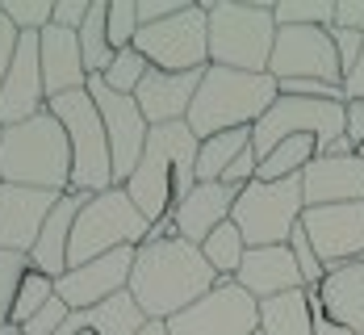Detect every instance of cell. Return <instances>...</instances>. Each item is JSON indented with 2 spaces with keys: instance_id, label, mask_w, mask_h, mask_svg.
I'll list each match as a JSON object with an SVG mask.
<instances>
[{
  "instance_id": "cell-47",
  "label": "cell",
  "mask_w": 364,
  "mask_h": 335,
  "mask_svg": "<svg viewBox=\"0 0 364 335\" xmlns=\"http://www.w3.org/2000/svg\"><path fill=\"white\" fill-rule=\"evenodd\" d=\"M343 101H364V50H360V63L343 75Z\"/></svg>"
},
{
  "instance_id": "cell-30",
  "label": "cell",
  "mask_w": 364,
  "mask_h": 335,
  "mask_svg": "<svg viewBox=\"0 0 364 335\" xmlns=\"http://www.w3.org/2000/svg\"><path fill=\"white\" fill-rule=\"evenodd\" d=\"M201 256H205V264L218 272V281H235V272L243 268V256H247V243H243L239 226L226 218V223L201 243Z\"/></svg>"
},
{
  "instance_id": "cell-31",
  "label": "cell",
  "mask_w": 364,
  "mask_h": 335,
  "mask_svg": "<svg viewBox=\"0 0 364 335\" xmlns=\"http://www.w3.org/2000/svg\"><path fill=\"white\" fill-rule=\"evenodd\" d=\"M34 264L21 252H0V335H21V327H13V302H17V289L26 281Z\"/></svg>"
},
{
  "instance_id": "cell-11",
  "label": "cell",
  "mask_w": 364,
  "mask_h": 335,
  "mask_svg": "<svg viewBox=\"0 0 364 335\" xmlns=\"http://www.w3.org/2000/svg\"><path fill=\"white\" fill-rule=\"evenodd\" d=\"M84 92L92 97V105H97L101 122H105L109 159H113V185L122 188L126 181H130V172L139 168V159H143V147H146V134H151V126H146L143 110L134 105V97L109 92L101 75H88Z\"/></svg>"
},
{
  "instance_id": "cell-34",
  "label": "cell",
  "mask_w": 364,
  "mask_h": 335,
  "mask_svg": "<svg viewBox=\"0 0 364 335\" xmlns=\"http://www.w3.org/2000/svg\"><path fill=\"white\" fill-rule=\"evenodd\" d=\"M50 298H55V281L46 272L30 268L26 281H21V289H17V302H13V327H26Z\"/></svg>"
},
{
  "instance_id": "cell-54",
  "label": "cell",
  "mask_w": 364,
  "mask_h": 335,
  "mask_svg": "<svg viewBox=\"0 0 364 335\" xmlns=\"http://www.w3.org/2000/svg\"><path fill=\"white\" fill-rule=\"evenodd\" d=\"M360 260H364V256H360Z\"/></svg>"
},
{
  "instance_id": "cell-24",
  "label": "cell",
  "mask_w": 364,
  "mask_h": 335,
  "mask_svg": "<svg viewBox=\"0 0 364 335\" xmlns=\"http://www.w3.org/2000/svg\"><path fill=\"white\" fill-rule=\"evenodd\" d=\"M84 193H63L59 206L50 210V218L42 223V235L38 243L30 248V264L38 272H46L50 281H59L68 272V248H72V226H75V214L84 210Z\"/></svg>"
},
{
  "instance_id": "cell-42",
  "label": "cell",
  "mask_w": 364,
  "mask_h": 335,
  "mask_svg": "<svg viewBox=\"0 0 364 335\" xmlns=\"http://www.w3.org/2000/svg\"><path fill=\"white\" fill-rule=\"evenodd\" d=\"M255 168H259V159H255V151L247 147L235 164H230V168H226V172H222V185L235 188V193H239V188H247L255 181Z\"/></svg>"
},
{
  "instance_id": "cell-55",
  "label": "cell",
  "mask_w": 364,
  "mask_h": 335,
  "mask_svg": "<svg viewBox=\"0 0 364 335\" xmlns=\"http://www.w3.org/2000/svg\"><path fill=\"white\" fill-rule=\"evenodd\" d=\"M255 335H259V331H255Z\"/></svg>"
},
{
  "instance_id": "cell-35",
  "label": "cell",
  "mask_w": 364,
  "mask_h": 335,
  "mask_svg": "<svg viewBox=\"0 0 364 335\" xmlns=\"http://www.w3.org/2000/svg\"><path fill=\"white\" fill-rule=\"evenodd\" d=\"M0 13L17 26V34H42L50 26L55 0H0Z\"/></svg>"
},
{
  "instance_id": "cell-13",
  "label": "cell",
  "mask_w": 364,
  "mask_h": 335,
  "mask_svg": "<svg viewBox=\"0 0 364 335\" xmlns=\"http://www.w3.org/2000/svg\"><path fill=\"white\" fill-rule=\"evenodd\" d=\"M259 302L235 281H218L201 302H193L176 319H168V335H255Z\"/></svg>"
},
{
  "instance_id": "cell-16",
  "label": "cell",
  "mask_w": 364,
  "mask_h": 335,
  "mask_svg": "<svg viewBox=\"0 0 364 335\" xmlns=\"http://www.w3.org/2000/svg\"><path fill=\"white\" fill-rule=\"evenodd\" d=\"M59 197L63 193H46V188H21V185L0 188V252L30 256V248L42 235V223L50 218Z\"/></svg>"
},
{
  "instance_id": "cell-46",
  "label": "cell",
  "mask_w": 364,
  "mask_h": 335,
  "mask_svg": "<svg viewBox=\"0 0 364 335\" xmlns=\"http://www.w3.org/2000/svg\"><path fill=\"white\" fill-rule=\"evenodd\" d=\"M335 26L364 34V0H335Z\"/></svg>"
},
{
  "instance_id": "cell-23",
  "label": "cell",
  "mask_w": 364,
  "mask_h": 335,
  "mask_svg": "<svg viewBox=\"0 0 364 335\" xmlns=\"http://www.w3.org/2000/svg\"><path fill=\"white\" fill-rule=\"evenodd\" d=\"M318 302H323L327 323L364 335V260L331 264L318 285Z\"/></svg>"
},
{
  "instance_id": "cell-5",
  "label": "cell",
  "mask_w": 364,
  "mask_h": 335,
  "mask_svg": "<svg viewBox=\"0 0 364 335\" xmlns=\"http://www.w3.org/2000/svg\"><path fill=\"white\" fill-rule=\"evenodd\" d=\"M210 9V63L230 72L264 75L277 46L272 4H239V0H201Z\"/></svg>"
},
{
  "instance_id": "cell-2",
  "label": "cell",
  "mask_w": 364,
  "mask_h": 335,
  "mask_svg": "<svg viewBox=\"0 0 364 335\" xmlns=\"http://www.w3.org/2000/svg\"><path fill=\"white\" fill-rule=\"evenodd\" d=\"M197 147L201 139L188 130V122H172V126H151L146 147L139 168L126 181V197L134 201V210L146 223H164L172 218V210L197 185Z\"/></svg>"
},
{
  "instance_id": "cell-49",
  "label": "cell",
  "mask_w": 364,
  "mask_h": 335,
  "mask_svg": "<svg viewBox=\"0 0 364 335\" xmlns=\"http://www.w3.org/2000/svg\"><path fill=\"white\" fill-rule=\"evenodd\" d=\"M314 335H356V331H348V327H335V323H323V327H314Z\"/></svg>"
},
{
  "instance_id": "cell-36",
  "label": "cell",
  "mask_w": 364,
  "mask_h": 335,
  "mask_svg": "<svg viewBox=\"0 0 364 335\" xmlns=\"http://www.w3.org/2000/svg\"><path fill=\"white\" fill-rule=\"evenodd\" d=\"M105 30H109V46L113 50L134 46V34H139V0H109Z\"/></svg>"
},
{
  "instance_id": "cell-37",
  "label": "cell",
  "mask_w": 364,
  "mask_h": 335,
  "mask_svg": "<svg viewBox=\"0 0 364 335\" xmlns=\"http://www.w3.org/2000/svg\"><path fill=\"white\" fill-rule=\"evenodd\" d=\"M289 252H293V260H297V272H301L306 289H318V285H323V277H327V268H323V260H318V252H314L310 235L301 230V223H297V230L289 235Z\"/></svg>"
},
{
  "instance_id": "cell-14",
  "label": "cell",
  "mask_w": 364,
  "mask_h": 335,
  "mask_svg": "<svg viewBox=\"0 0 364 335\" xmlns=\"http://www.w3.org/2000/svg\"><path fill=\"white\" fill-rule=\"evenodd\" d=\"M134 252H139V248H117L109 256H97V260L80 264V268H68V272L55 281V298H63L68 310H92V306L109 302L113 294L130 289Z\"/></svg>"
},
{
  "instance_id": "cell-15",
  "label": "cell",
  "mask_w": 364,
  "mask_h": 335,
  "mask_svg": "<svg viewBox=\"0 0 364 335\" xmlns=\"http://www.w3.org/2000/svg\"><path fill=\"white\" fill-rule=\"evenodd\" d=\"M301 230L310 235L323 268L364 256V201L343 206H314L301 214Z\"/></svg>"
},
{
  "instance_id": "cell-20",
  "label": "cell",
  "mask_w": 364,
  "mask_h": 335,
  "mask_svg": "<svg viewBox=\"0 0 364 335\" xmlns=\"http://www.w3.org/2000/svg\"><path fill=\"white\" fill-rule=\"evenodd\" d=\"M235 285L247 289L255 302L277 298V294H289V289H306V281H301V272H297V260H293L289 243H281V248H247L243 268L235 272Z\"/></svg>"
},
{
  "instance_id": "cell-9",
  "label": "cell",
  "mask_w": 364,
  "mask_h": 335,
  "mask_svg": "<svg viewBox=\"0 0 364 335\" xmlns=\"http://www.w3.org/2000/svg\"><path fill=\"white\" fill-rule=\"evenodd\" d=\"M134 50L159 72H205L210 68V9L184 4L159 26H139Z\"/></svg>"
},
{
  "instance_id": "cell-48",
  "label": "cell",
  "mask_w": 364,
  "mask_h": 335,
  "mask_svg": "<svg viewBox=\"0 0 364 335\" xmlns=\"http://www.w3.org/2000/svg\"><path fill=\"white\" fill-rule=\"evenodd\" d=\"M323 155H356V147H352L348 139H335V143H331V147L323 151Z\"/></svg>"
},
{
  "instance_id": "cell-19",
  "label": "cell",
  "mask_w": 364,
  "mask_h": 335,
  "mask_svg": "<svg viewBox=\"0 0 364 335\" xmlns=\"http://www.w3.org/2000/svg\"><path fill=\"white\" fill-rule=\"evenodd\" d=\"M197 84H201V72H159V68H151L146 80L139 84V92H134V105L143 110L146 126H172V122L188 117Z\"/></svg>"
},
{
  "instance_id": "cell-22",
  "label": "cell",
  "mask_w": 364,
  "mask_h": 335,
  "mask_svg": "<svg viewBox=\"0 0 364 335\" xmlns=\"http://www.w3.org/2000/svg\"><path fill=\"white\" fill-rule=\"evenodd\" d=\"M38 63H42V84H46V101L63 97V92H80L88 84L84 72V55H80V38L72 30L46 26L38 34Z\"/></svg>"
},
{
  "instance_id": "cell-56",
  "label": "cell",
  "mask_w": 364,
  "mask_h": 335,
  "mask_svg": "<svg viewBox=\"0 0 364 335\" xmlns=\"http://www.w3.org/2000/svg\"><path fill=\"white\" fill-rule=\"evenodd\" d=\"M84 335H88V331H84Z\"/></svg>"
},
{
  "instance_id": "cell-25",
  "label": "cell",
  "mask_w": 364,
  "mask_h": 335,
  "mask_svg": "<svg viewBox=\"0 0 364 335\" xmlns=\"http://www.w3.org/2000/svg\"><path fill=\"white\" fill-rule=\"evenodd\" d=\"M146 323L151 319L139 310V302L130 298V289H122V294H113L109 302H101L92 310H72L59 335H84V331L88 335H139Z\"/></svg>"
},
{
  "instance_id": "cell-3",
  "label": "cell",
  "mask_w": 364,
  "mask_h": 335,
  "mask_svg": "<svg viewBox=\"0 0 364 335\" xmlns=\"http://www.w3.org/2000/svg\"><path fill=\"white\" fill-rule=\"evenodd\" d=\"M281 97L277 80L264 72H230V68H205L201 84H197V97L188 105V130L197 139H214L222 130H252L264 113L272 110V101Z\"/></svg>"
},
{
  "instance_id": "cell-21",
  "label": "cell",
  "mask_w": 364,
  "mask_h": 335,
  "mask_svg": "<svg viewBox=\"0 0 364 335\" xmlns=\"http://www.w3.org/2000/svg\"><path fill=\"white\" fill-rule=\"evenodd\" d=\"M235 188H226L222 181H210V185H193V193L184 197L181 206L172 210V223H176V235H181L184 243H193V248H201L214 230H218L226 218H230V210H235Z\"/></svg>"
},
{
  "instance_id": "cell-6",
  "label": "cell",
  "mask_w": 364,
  "mask_h": 335,
  "mask_svg": "<svg viewBox=\"0 0 364 335\" xmlns=\"http://www.w3.org/2000/svg\"><path fill=\"white\" fill-rule=\"evenodd\" d=\"M46 113L63 126L68 143H72V193L97 197L113 188V159H109V139H105V122L92 105V97L80 92H63L50 97Z\"/></svg>"
},
{
  "instance_id": "cell-41",
  "label": "cell",
  "mask_w": 364,
  "mask_h": 335,
  "mask_svg": "<svg viewBox=\"0 0 364 335\" xmlns=\"http://www.w3.org/2000/svg\"><path fill=\"white\" fill-rule=\"evenodd\" d=\"M88 9H92V0H55L50 26H59V30H72V34H80V26H84Z\"/></svg>"
},
{
  "instance_id": "cell-29",
  "label": "cell",
  "mask_w": 364,
  "mask_h": 335,
  "mask_svg": "<svg viewBox=\"0 0 364 335\" xmlns=\"http://www.w3.org/2000/svg\"><path fill=\"white\" fill-rule=\"evenodd\" d=\"M105 13H109V0H92V9H88V17H84V26H80V55H84V72L88 75H101L109 72L113 63V50L109 46V30H105Z\"/></svg>"
},
{
  "instance_id": "cell-39",
  "label": "cell",
  "mask_w": 364,
  "mask_h": 335,
  "mask_svg": "<svg viewBox=\"0 0 364 335\" xmlns=\"http://www.w3.org/2000/svg\"><path fill=\"white\" fill-rule=\"evenodd\" d=\"M331 42H335V55H339V72L348 75L356 63H360V50H364V34L356 30H339L331 26Z\"/></svg>"
},
{
  "instance_id": "cell-50",
  "label": "cell",
  "mask_w": 364,
  "mask_h": 335,
  "mask_svg": "<svg viewBox=\"0 0 364 335\" xmlns=\"http://www.w3.org/2000/svg\"><path fill=\"white\" fill-rule=\"evenodd\" d=\"M139 335H168V323H146Z\"/></svg>"
},
{
  "instance_id": "cell-4",
  "label": "cell",
  "mask_w": 364,
  "mask_h": 335,
  "mask_svg": "<svg viewBox=\"0 0 364 335\" xmlns=\"http://www.w3.org/2000/svg\"><path fill=\"white\" fill-rule=\"evenodd\" d=\"M0 176L4 185L72 193V143L46 110L0 130Z\"/></svg>"
},
{
  "instance_id": "cell-43",
  "label": "cell",
  "mask_w": 364,
  "mask_h": 335,
  "mask_svg": "<svg viewBox=\"0 0 364 335\" xmlns=\"http://www.w3.org/2000/svg\"><path fill=\"white\" fill-rule=\"evenodd\" d=\"M188 0H139V26H159L168 17H176Z\"/></svg>"
},
{
  "instance_id": "cell-52",
  "label": "cell",
  "mask_w": 364,
  "mask_h": 335,
  "mask_svg": "<svg viewBox=\"0 0 364 335\" xmlns=\"http://www.w3.org/2000/svg\"><path fill=\"white\" fill-rule=\"evenodd\" d=\"M0 188H4V176H0Z\"/></svg>"
},
{
  "instance_id": "cell-10",
  "label": "cell",
  "mask_w": 364,
  "mask_h": 335,
  "mask_svg": "<svg viewBox=\"0 0 364 335\" xmlns=\"http://www.w3.org/2000/svg\"><path fill=\"white\" fill-rule=\"evenodd\" d=\"M297 134L318 139V155H323L335 139H343V101H314V97H285L281 92L272 101V110L252 126L255 159H264L277 143L297 139Z\"/></svg>"
},
{
  "instance_id": "cell-7",
  "label": "cell",
  "mask_w": 364,
  "mask_h": 335,
  "mask_svg": "<svg viewBox=\"0 0 364 335\" xmlns=\"http://www.w3.org/2000/svg\"><path fill=\"white\" fill-rule=\"evenodd\" d=\"M151 223L134 210V201L126 197V188H105L97 197L84 201V210L75 214L72 226V248H68V268L109 256L117 248H143Z\"/></svg>"
},
{
  "instance_id": "cell-12",
  "label": "cell",
  "mask_w": 364,
  "mask_h": 335,
  "mask_svg": "<svg viewBox=\"0 0 364 335\" xmlns=\"http://www.w3.org/2000/svg\"><path fill=\"white\" fill-rule=\"evenodd\" d=\"M268 75L277 84H285V80L343 84L331 30H323V26H277V46H272V59H268Z\"/></svg>"
},
{
  "instance_id": "cell-17",
  "label": "cell",
  "mask_w": 364,
  "mask_h": 335,
  "mask_svg": "<svg viewBox=\"0 0 364 335\" xmlns=\"http://www.w3.org/2000/svg\"><path fill=\"white\" fill-rule=\"evenodd\" d=\"M42 110H46V84L38 63V34H21L13 68L0 84V126H21Z\"/></svg>"
},
{
  "instance_id": "cell-18",
  "label": "cell",
  "mask_w": 364,
  "mask_h": 335,
  "mask_svg": "<svg viewBox=\"0 0 364 335\" xmlns=\"http://www.w3.org/2000/svg\"><path fill=\"white\" fill-rule=\"evenodd\" d=\"M301 197H306V210H314V206L364 201L360 155H318V159L301 172Z\"/></svg>"
},
{
  "instance_id": "cell-8",
  "label": "cell",
  "mask_w": 364,
  "mask_h": 335,
  "mask_svg": "<svg viewBox=\"0 0 364 335\" xmlns=\"http://www.w3.org/2000/svg\"><path fill=\"white\" fill-rule=\"evenodd\" d=\"M301 214H306L301 176H289V181H252L247 188H239L230 223L239 226L247 248H281V243H289V235L297 230Z\"/></svg>"
},
{
  "instance_id": "cell-1",
  "label": "cell",
  "mask_w": 364,
  "mask_h": 335,
  "mask_svg": "<svg viewBox=\"0 0 364 335\" xmlns=\"http://www.w3.org/2000/svg\"><path fill=\"white\" fill-rule=\"evenodd\" d=\"M210 289H218V272L205 264L201 248L176 239H146L134 252L130 268V298L139 302L151 323H168L193 302H201Z\"/></svg>"
},
{
  "instance_id": "cell-51",
  "label": "cell",
  "mask_w": 364,
  "mask_h": 335,
  "mask_svg": "<svg viewBox=\"0 0 364 335\" xmlns=\"http://www.w3.org/2000/svg\"><path fill=\"white\" fill-rule=\"evenodd\" d=\"M356 155H360V164H364V143H360V151H356Z\"/></svg>"
},
{
  "instance_id": "cell-40",
  "label": "cell",
  "mask_w": 364,
  "mask_h": 335,
  "mask_svg": "<svg viewBox=\"0 0 364 335\" xmlns=\"http://www.w3.org/2000/svg\"><path fill=\"white\" fill-rule=\"evenodd\" d=\"M285 97H314V101H343V84H323V80H285L277 84Z\"/></svg>"
},
{
  "instance_id": "cell-44",
  "label": "cell",
  "mask_w": 364,
  "mask_h": 335,
  "mask_svg": "<svg viewBox=\"0 0 364 335\" xmlns=\"http://www.w3.org/2000/svg\"><path fill=\"white\" fill-rule=\"evenodd\" d=\"M17 42H21V34H17V26L0 13V84H4V75H9V68H13V55H17Z\"/></svg>"
},
{
  "instance_id": "cell-27",
  "label": "cell",
  "mask_w": 364,
  "mask_h": 335,
  "mask_svg": "<svg viewBox=\"0 0 364 335\" xmlns=\"http://www.w3.org/2000/svg\"><path fill=\"white\" fill-rule=\"evenodd\" d=\"M314 159H318V139H310V134L285 139V143H277L259 159L255 181H289V176H301Z\"/></svg>"
},
{
  "instance_id": "cell-32",
  "label": "cell",
  "mask_w": 364,
  "mask_h": 335,
  "mask_svg": "<svg viewBox=\"0 0 364 335\" xmlns=\"http://www.w3.org/2000/svg\"><path fill=\"white\" fill-rule=\"evenodd\" d=\"M146 72H151V63H146L134 46H126V50H117V55H113L109 72H101V80H105V88H109V92L134 97V92H139V84L146 80Z\"/></svg>"
},
{
  "instance_id": "cell-33",
  "label": "cell",
  "mask_w": 364,
  "mask_h": 335,
  "mask_svg": "<svg viewBox=\"0 0 364 335\" xmlns=\"http://www.w3.org/2000/svg\"><path fill=\"white\" fill-rule=\"evenodd\" d=\"M277 26H335V0H281L272 4Z\"/></svg>"
},
{
  "instance_id": "cell-53",
  "label": "cell",
  "mask_w": 364,
  "mask_h": 335,
  "mask_svg": "<svg viewBox=\"0 0 364 335\" xmlns=\"http://www.w3.org/2000/svg\"><path fill=\"white\" fill-rule=\"evenodd\" d=\"M0 130H4V126H0Z\"/></svg>"
},
{
  "instance_id": "cell-38",
  "label": "cell",
  "mask_w": 364,
  "mask_h": 335,
  "mask_svg": "<svg viewBox=\"0 0 364 335\" xmlns=\"http://www.w3.org/2000/svg\"><path fill=\"white\" fill-rule=\"evenodd\" d=\"M68 314H72V310L63 306V298H50L34 319L21 327V335H59L63 331V323H68Z\"/></svg>"
},
{
  "instance_id": "cell-26",
  "label": "cell",
  "mask_w": 364,
  "mask_h": 335,
  "mask_svg": "<svg viewBox=\"0 0 364 335\" xmlns=\"http://www.w3.org/2000/svg\"><path fill=\"white\" fill-rule=\"evenodd\" d=\"M259 335H314L310 289H289L259 302Z\"/></svg>"
},
{
  "instance_id": "cell-45",
  "label": "cell",
  "mask_w": 364,
  "mask_h": 335,
  "mask_svg": "<svg viewBox=\"0 0 364 335\" xmlns=\"http://www.w3.org/2000/svg\"><path fill=\"white\" fill-rule=\"evenodd\" d=\"M343 139L360 151V143H364V101H343Z\"/></svg>"
},
{
  "instance_id": "cell-28",
  "label": "cell",
  "mask_w": 364,
  "mask_h": 335,
  "mask_svg": "<svg viewBox=\"0 0 364 335\" xmlns=\"http://www.w3.org/2000/svg\"><path fill=\"white\" fill-rule=\"evenodd\" d=\"M247 147H252V130H222L214 139H201V147H197V185L222 181V172Z\"/></svg>"
}]
</instances>
